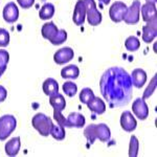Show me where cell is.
Masks as SVG:
<instances>
[{
	"mask_svg": "<svg viewBox=\"0 0 157 157\" xmlns=\"http://www.w3.org/2000/svg\"><path fill=\"white\" fill-rule=\"evenodd\" d=\"M17 3L19 4V6L21 7V9L27 10L34 6L35 0H17Z\"/></svg>",
	"mask_w": 157,
	"mask_h": 157,
	"instance_id": "obj_34",
	"label": "cell"
},
{
	"mask_svg": "<svg viewBox=\"0 0 157 157\" xmlns=\"http://www.w3.org/2000/svg\"><path fill=\"white\" fill-rule=\"evenodd\" d=\"M32 126L39 132L40 135L46 137L50 135V131L54 126V123L52 118L45 115L44 113H37L32 118Z\"/></svg>",
	"mask_w": 157,
	"mask_h": 157,
	"instance_id": "obj_3",
	"label": "cell"
},
{
	"mask_svg": "<svg viewBox=\"0 0 157 157\" xmlns=\"http://www.w3.org/2000/svg\"><path fill=\"white\" fill-rule=\"evenodd\" d=\"M127 6L123 1H115L114 3L111 4L109 9V17L115 23H120L124 21L126 11H127Z\"/></svg>",
	"mask_w": 157,
	"mask_h": 157,
	"instance_id": "obj_7",
	"label": "cell"
},
{
	"mask_svg": "<svg viewBox=\"0 0 157 157\" xmlns=\"http://www.w3.org/2000/svg\"><path fill=\"white\" fill-rule=\"evenodd\" d=\"M10 61V54L9 52L4 49H0V67L7 66V63Z\"/></svg>",
	"mask_w": 157,
	"mask_h": 157,
	"instance_id": "obj_33",
	"label": "cell"
},
{
	"mask_svg": "<svg viewBox=\"0 0 157 157\" xmlns=\"http://www.w3.org/2000/svg\"><path fill=\"white\" fill-rule=\"evenodd\" d=\"M84 136L89 143V145H93L97 139H100L102 143H107L111 138V130L106 124H91L84 129Z\"/></svg>",
	"mask_w": 157,
	"mask_h": 157,
	"instance_id": "obj_2",
	"label": "cell"
},
{
	"mask_svg": "<svg viewBox=\"0 0 157 157\" xmlns=\"http://www.w3.org/2000/svg\"><path fill=\"white\" fill-rule=\"evenodd\" d=\"M98 1H100V3H103L104 6H108L111 0H98Z\"/></svg>",
	"mask_w": 157,
	"mask_h": 157,
	"instance_id": "obj_37",
	"label": "cell"
},
{
	"mask_svg": "<svg viewBox=\"0 0 157 157\" xmlns=\"http://www.w3.org/2000/svg\"><path fill=\"white\" fill-rule=\"evenodd\" d=\"M42 89L45 94L48 95V97H52V95L59 93V84H58V82L55 78H48L43 82Z\"/></svg>",
	"mask_w": 157,
	"mask_h": 157,
	"instance_id": "obj_20",
	"label": "cell"
},
{
	"mask_svg": "<svg viewBox=\"0 0 157 157\" xmlns=\"http://www.w3.org/2000/svg\"><path fill=\"white\" fill-rule=\"evenodd\" d=\"M6 68H7V66H2V67H0V78H1V77H2V75H3V73L6 72Z\"/></svg>",
	"mask_w": 157,
	"mask_h": 157,
	"instance_id": "obj_36",
	"label": "cell"
},
{
	"mask_svg": "<svg viewBox=\"0 0 157 157\" xmlns=\"http://www.w3.org/2000/svg\"><path fill=\"white\" fill-rule=\"evenodd\" d=\"M131 82H132L133 87L140 89L145 86L147 82V72L141 68H135L130 75Z\"/></svg>",
	"mask_w": 157,
	"mask_h": 157,
	"instance_id": "obj_14",
	"label": "cell"
},
{
	"mask_svg": "<svg viewBox=\"0 0 157 157\" xmlns=\"http://www.w3.org/2000/svg\"><path fill=\"white\" fill-rule=\"evenodd\" d=\"M146 2H151V3H154V4H156L157 0H146Z\"/></svg>",
	"mask_w": 157,
	"mask_h": 157,
	"instance_id": "obj_38",
	"label": "cell"
},
{
	"mask_svg": "<svg viewBox=\"0 0 157 157\" xmlns=\"http://www.w3.org/2000/svg\"><path fill=\"white\" fill-rule=\"evenodd\" d=\"M55 15V6L50 2H46L39 11V17L41 20H50Z\"/></svg>",
	"mask_w": 157,
	"mask_h": 157,
	"instance_id": "obj_23",
	"label": "cell"
},
{
	"mask_svg": "<svg viewBox=\"0 0 157 157\" xmlns=\"http://www.w3.org/2000/svg\"><path fill=\"white\" fill-rule=\"evenodd\" d=\"M125 47L128 52H136V50H138L139 47H140V42H139L138 38L135 36L128 37L125 41Z\"/></svg>",
	"mask_w": 157,
	"mask_h": 157,
	"instance_id": "obj_24",
	"label": "cell"
},
{
	"mask_svg": "<svg viewBox=\"0 0 157 157\" xmlns=\"http://www.w3.org/2000/svg\"><path fill=\"white\" fill-rule=\"evenodd\" d=\"M86 19V6L84 0H78L72 14V21L78 26L84 24Z\"/></svg>",
	"mask_w": 157,
	"mask_h": 157,
	"instance_id": "obj_12",
	"label": "cell"
},
{
	"mask_svg": "<svg viewBox=\"0 0 157 157\" xmlns=\"http://www.w3.org/2000/svg\"><path fill=\"white\" fill-rule=\"evenodd\" d=\"M78 75H80V69L75 64L67 65L61 70V77L65 80H75L78 78Z\"/></svg>",
	"mask_w": 157,
	"mask_h": 157,
	"instance_id": "obj_21",
	"label": "cell"
},
{
	"mask_svg": "<svg viewBox=\"0 0 157 157\" xmlns=\"http://www.w3.org/2000/svg\"><path fill=\"white\" fill-rule=\"evenodd\" d=\"M140 13H141V16H143V20L146 23L156 21L157 19L156 4L151 3V2H146L143 6H140Z\"/></svg>",
	"mask_w": 157,
	"mask_h": 157,
	"instance_id": "obj_13",
	"label": "cell"
},
{
	"mask_svg": "<svg viewBox=\"0 0 157 157\" xmlns=\"http://www.w3.org/2000/svg\"><path fill=\"white\" fill-rule=\"evenodd\" d=\"M138 149H139L138 139L135 135H132L130 137V144H129V156L130 157L137 156L138 155Z\"/></svg>",
	"mask_w": 157,
	"mask_h": 157,
	"instance_id": "obj_29",
	"label": "cell"
},
{
	"mask_svg": "<svg viewBox=\"0 0 157 157\" xmlns=\"http://www.w3.org/2000/svg\"><path fill=\"white\" fill-rule=\"evenodd\" d=\"M157 36L156 21L148 22L143 26V41L145 43H152Z\"/></svg>",
	"mask_w": 157,
	"mask_h": 157,
	"instance_id": "obj_15",
	"label": "cell"
},
{
	"mask_svg": "<svg viewBox=\"0 0 157 157\" xmlns=\"http://www.w3.org/2000/svg\"><path fill=\"white\" fill-rule=\"evenodd\" d=\"M20 148H21V141H20L19 136H17V137H13L7 141L4 147V150H6V154L7 156L14 157L19 153Z\"/></svg>",
	"mask_w": 157,
	"mask_h": 157,
	"instance_id": "obj_17",
	"label": "cell"
},
{
	"mask_svg": "<svg viewBox=\"0 0 157 157\" xmlns=\"http://www.w3.org/2000/svg\"><path fill=\"white\" fill-rule=\"evenodd\" d=\"M140 1L139 0H134L130 6L127 7L125 17H124V22L126 24H136L139 22V15H140Z\"/></svg>",
	"mask_w": 157,
	"mask_h": 157,
	"instance_id": "obj_6",
	"label": "cell"
},
{
	"mask_svg": "<svg viewBox=\"0 0 157 157\" xmlns=\"http://www.w3.org/2000/svg\"><path fill=\"white\" fill-rule=\"evenodd\" d=\"M73 57H75V52L71 47H63L55 52L54 55V61L56 64L58 65H64L66 63L70 62Z\"/></svg>",
	"mask_w": 157,
	"mask_h": 157,
	"instance_id": "obj_11",
	"label": "cell"
},
{
	"mask_svg": "<svg viewBox=\"0 0 157 157\" xmlns=\"http://www.w3.org/2000/svg\"><path fill=\"white\" fill-rule=\"evenodd\" d=\"M156 87H157V77H156V75H155L153 78H151V81H150V83H149L148 87H147L146 89H145V91H144V94H143V98H144V100H147V98H151L152 94L155 92Z\"/></svg>",
	"mask_w": 157,
	"mask_h": 157,
	"instance_id": "obj_28",
	"label": "cell"
},
{
	"mask_svg": "<svg viewBox=\"0 0 157 157\" xmlns=\"http://www.w3.org/2000/svg\"><path fill=\"white\" fill-rule=\"evenodd\" d=\"M49 104L54 109H57V110L60 111H63L66 108V101L61 93H57V94L49 97Z\"/></svg>",
	"mask_w": 157,
	"mask_h": 157,
	"instance_id": "obj_22",
	"label": "cell"
},
{
	"mask_svg": "<svg viewBox=\"0 0 157 157\" xmlns=\"http://www.w3.org/2000/svg\"><path fill=\"white\" fill-rule=\"evenodd\" d=\"M10 44V33L6 29H0V47H6Z\"/></svg>",
	"mask_w": 157,
	"mask_h": 157,
	"instance_id": "obj_32",
	"label": "cell"
},
{
	"mask_svg": "<svg viewBox=\"0 0 157 157\" xmlns=\"http://www.w3.org/2000/svg\"><path fill=\"white\" fill-rule=\"evenodd\" d=\"M2 16L6 23H15L19 19V9L17 4L13 1L6 3L2 12Z\"/></svg>",
	"mask_w": 157,
	"mask_h": 157,
	"instance_id": "obj_10",
	"label": "cell"
},
{
	"mask_svg": "<svg viewBox=\"0 0 157 157\" xmlns=\"http://www.w3.org/2000/svg\"><path fill=\"white\" fill-rule=\"evenodd\" d=\"M66 40H67V32L65 29H59L57 36H56V38L50 43L52 45H61L66 41Z\"/></svg>",
	"mask_w": 157,
	"mask_h": 157,
	"instance_id": "obj_31",
	"label": "cell"
},
{
	"mask_svg": "<svg viewBox=\"0 0 157 157\" xmlns=\"http://www.w3.org/2000/svg\"><path fill=\"white\" fill-rule=\"evenodd\" d=\"M153 49H154V52H156V43H154V46H153Z\"/></svg>",
	"mask_w": 157,
	"mask_h": 157,
	"instance_id": "obj_39",
	"label": "cell"
},
{
	"mask_svg": "<svg viewBox=\"0 0 157 157\" xmlns=\"http://www.w3.org/2000/svg\"><path fill=\"white\" fill-rule=\"evenodd\" d=\"M132 112L138 120H147V117L149 116V107L146 103V100H144L143 98H136L132 104Z\"/></svg>",
	"mask_w": 157,
	"mask_h": 157,
	"instance_id": "obj_8",
	"label": "cell"
},
{
	"mask_svg": "<svg viewBox=\"0 0 157 157\" xmlns=\"http://www.w3.org/2000/svg\"><path fill=\"white\" fill-rule=\"evenodd\" d=\"M50 135L54 137L56 140H63L65 138L66 132H65V128L60 125H54L50 131Z\"/></svg>",
	"mask_w": 157,
	"mask_h": 157,
	"instance_id": "obj_27",
	"label": "cell"
},
{
	"mask_svg": "<svg viewBox=\"0 0 157 157\" xmlns=\"http://www.w3.org/2000/svg\"><path fill=\"white\" fill-rule=\"evenodd\" d=\"M100 90L104 100L111 108L128 105L133 94L130 75L118 66L108 68L101 77Z\"/></svg>",
	"mask_w": 157,
	"mask_h": 157,
	"instance_id": "obj_1",
	"label": "cell"
},
{
	"mask_svg": "<svg viewBox=\"0 0 157 157\" xmlns=\"http://www.w3.org/2000/svg\"><path fill=\"white\" fill-rule=\"evenodd\" d=\"M17 127V120L14 115L6 114L0 117V140L7 139Z\"/></svg>",
	"mask_w": 157,
	"mask_h": 157,
	"instance_id": "obj_4",
	"label": "cell"
},
{
	"mask_svg": "<svg viewBox=\"0 0 157 157\" xmlns=\"http://www.w3.org/2000/svg\"><path fill=\"white\" fill-rule=\"evenodd\" d=\"M62 89L64 91V93L69 98H72L77 94L78 92V86L75 83L71 82V81H67L65 82L62 86Z\"/></svg>",
	"mask_w": 157,
	"mask_h": 157,
	"instance_id": "obj_25",
	"label": "cell"
},
{
	"mask_svg": "<svg viewBox=\"0 0 157 157\" xmlns=\"http://www.w3.org/2000/svg\"><path fill=\"white\" fill-rule=\"evenodd\" d=\"M94 97H95L94 92H93L91 88H88V87L83 88V89L81 90V92H80V95H78L81 103L85 104V105H87V104L89 103Z\"/></svg>",
	"mask_w": 157,
	"mask_h": 157,
	"instance_id": "obj_26",
	"label": "cell"
},
{
	"mask_svg": "<svg viewBox=\"0 0 157 157\" xmlns=\"http://www.w3.org/2000/svg\"><path fill=\"white\" fill-rule=\"evenodd\" d=\"M6 97H7V91L6 89V87L0 85V103L4 102L6 100Z\"/></svg>",
	"mask_w": 157,
	"mask_h": 157,
	"instance_id": "obj_35",
	"label": "cell"
},
{
	"mask_svg": "<svg viewBox=\"0 0 157 157\" xmlns=\"http://www.w3.org/2000/svg\"><path fill=\"white\" fill-rule=\"evenodd\" d=\"M58 32H59V29L57 27L54 22L50 21V22H46L42 25V29H41V35L44 39L48 40L49 42H52V40L55 39L56 36H57Z\"/></svg>",
	"mask_w": 157,
	"mask_h": 157,
	"instance_id": "obj_16",
	"label": "cell"
},
{
	"mask_svg": "<svg viewBox=\"0 0 157 157\" xmlns=\"http://www.w3.org/2000/svg\"><path fill=\"white\" fill-rule=\"evenodd\" d=\"M54 118H55V121L58 123V125L63 126L64 128H68L67 117H65V116L62 114V111L57 110V109H54Z\"/></svg>",
	"mask_w": 157,
	"mask_h": 157,
	"instance_id": "obj_30",
	"label": "cell"
},
{
	"mask_svg": "<svg viewBox=\"0 0 157 157\" xmlns=\"http://www.w3.org/2000/svg\"><path fill=\"white\" fill-rule=\"evenodd\" d=\"M86 6V18L91 26H98L103 20L101 12L98 10L94 0H84Z\"/></svg>",
	"mask_w": 157,
	"mask_h": 157,
	"instance_id": "obj_5",
	"label": "cell"
},
{
	"mask_svg": "<svg viewBox=\"0 0 157 157\" xmlns=\"http://www.w3.org/2000/svg\"><path fill=\"white\" fill-rule=\"evenodd\" d=\"M87 107L91 112H93L94 114H98V115L104 114L105 111H106L105 102H104L102 98H98V97L93 98L92 100L87 104Z\"/></svg>",
	"mask_w": 157,
	"mask_h": 157,
	"instance_id": "obj_18",
	"label": "cell"
},
{
	"mask_svg": "<svg viewBox=\"0 0 157 157\" xmlns=\"http://www.w3.org/2000/svg\"><path fill=\"white\" fill-rule=\"evenodd\" d=\"M121 127L126 132H133L137 128V121L134 117L133 113L126 110L121 115Z\"/></svg>",
	"mask_w": 157,
	"mask_h": 157,
	"instance_id": "obj_9",
	"label": "cell"
},
{
	"mask_svg": "<svg viewBox=\"0 0 157 157\" xmlns=\"http://www.w3.org/2000/svg\"><path fill=\"white\" fill-rule=\"evenodd\" d=\"M68 128H83L85 126L86 120L84 115L80 112H71L67 117Z\"/></svg>",
	"mask_w": 157,
	"mask_h": 157,
	"instance_id": "obj_19",
	"label": "cell"
}]
</instances>
